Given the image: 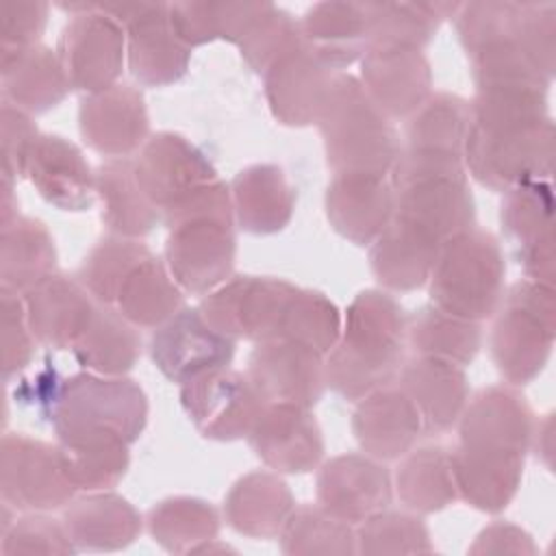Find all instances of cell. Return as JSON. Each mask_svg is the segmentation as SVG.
I'll return each mask as SVG.
<instances>
[{
    "label": "cell",
    "instance_id": "obj_19",
    "mask_svg": "<svg viewBox=\"0 0 556 556\" xmlns=\"http://www.w3.org/2000/svg\"><path fill=\"white\" fill-rule=\"evenodd\" d=\"M337 74L308 52L300 39L263 74L265 100L274 119L289 128L317 124Z\"/></svg>",
    "mask_w": 556,
    "mask_h": 556
},
{
    "label": "cell",
    "instance_id": "obj_25",
    "mask_svg": "<svg viewBox=\"0 0 556 556\" xmlns=\"http://www.w3.org/2000/svg\"><path fill=\"white\" fill-rule=\"evenodd\" d=\"M124 30L126 65L141 87H169L187 74L191 48L174 33L167 2H143Z\"/></svg>",
    "mask_w": 556,
    "mask_h": 556
},
{
    "label": "cell",
    "instance_id": "obj_56",
    "mask_svg": "<svg viewBox=\"0 0 556 556\" xmlns=\"http://www.w3.org/2000/svg\"><path fill=\"white\" fill-rule=\"evenodd\" d=\"M0 328H2V378L11 382L35 358L37 339L28 326L22 293L0 289Z\"/></svg>",
    "mask_w": 556,
    "mask_h": 556
},
{
    "label": "cell",
    "instance_id": "obj_58",
    "mask_svg": "<svg viewBox=\"0 0 556 556\" xmlns=\"http://www.w3.org/2000/svg\"><path fill=\"white\" fill-rule=\"evenodd\" d=\"M439 178H469L463 156L402 146L389 169V180L393 189L408 187L415 182H426V180H439Z\"/></svg>",
    "mask_w": 556,
    "mask_h": 556
},
{
    "label": "cell",
    "instance_id": "obj_61",
    "mask_svg": "<svg viewBox=\"0 0 556 556\" xmlns=\"http://www.w3.org/2000/svg\"><path fill=\"white\" fill-rule=\"evenodd\" d=\"M469 554H536L532 536L508 521H495L478 532Z\"/></svg>",
    "mask_w": 556,
    "mask_h": 556
},
{
    "label": "cell",
    "instance_id": "obj_52",
    "mask_svg": "<svg viewBox=\"0 0 556 556\" xmlns=\"http://www.w3.org/2000/svg\"><path fill=\"white\" fill-rule=\"evenodd\" d=\"M434 545L417 513L380 510L356 528V554H430Z\"/></svg>",
    "mask_w": 556,
    "mask_h": 556
},
{
    "label": "cell",
    "instance_id": "obj_10",
    "mask_svg": "<svg viewBox=\"0 0 556 556\" xmlns=\"http://www.w3.org/2000/svg\"><path fill=\"white\" fill-rule=\"evenodd\" d=\"M0 495L22 513H50L76 497L56 443L24 432H7L0 441Z\"/></svg>",
    "mask_w": 556,
    "mask_h": 556
},
{
    "label": "cell",
    "instance_id": "obj_33",
    "mask_svg": "<svg viewBox=\"0 0 556 556\" xmlns=\"http://www.w3.org/2000/svg\"><path fill=\"white\" fill-rule=\"evenodd\" d=\"M0 85L2 100L30 115L48 113L72 91L56 50L43 43L0 54Z\"/></svg>",
    "mask_w": 556,
    "mask_h": 556
},
{
    "label": "cell",
    "instance_id": "obj_1",
    "mask_svg": "<svg viewBox=\"0 0 556 556\" xmlns=\"http://www.w3.org/2000/svg\"><path fill=\"white\" fill-rule=\"evenodd\" d=\"M406 317L391 291H358L343 313L339 341L326 354V387L358 402L393 382L404 363Z\"/></svg>",
    "mask_w": 556,
    "mask_h": 556
},
{
    "label": "cell",
    "instance_id": "obj_29",
    "mask_svg": "<svg viewBox=\"0 0 556 556\" xmlns=\"http://www.w3.org/2000/svg\"><path fill=\"white\" fill-rule=\"evenodd\" d=\"M235 224L256 237L285 230L295 213L298 191L287 172L274 163L243 167L230 180Z\"/></svg>",
    "mask_w": 556,
    "mask_h": 556
},
{
    "label": "cell",
    "instance_id": "obj_57",
    "mask_svg": "<svg viewBox=\"0 0 556 556\" xmlns=\"http://www.w3.org/2000/svg\"><path fill=\"white\" fill-rule=\"evenodd\" d=\"M515 41L534 61V65L554 80L556 74V4L521 2Z\"/></svg>",
    "mask_w": 556,
    "mask_h": 556
},
{
    "label": "cell",
    "instance_id": "obj_23",
    "mask_svg": "<svg viewBox=\"0 0 556 556\" xmlns=\"http://www.w3.org/2000/svg\"><path fill=\"white\" fill-rule=\"evenodd\" d=\"M358 63L361 85L391 122L413 115L432 93V67L424 50L371 48Z\"/></svg>",
    "mask_w": 556,
    "mask_h": 556
},
{
    "label": "cell",
    "instance_id": "obj_21",
    "mask_svg": "<svg viewBox=\"0 0 556 556\" xmlns=\"http://www.w3.org/2000/svg\"><path fill=\"white\" fill-rule=\"evenodd\" d=\"M24 178L59 211L83 213L96 202V172L83 150L61 135L37 137L26 156Z\"/></svg>",
    "mask_w": 556,
    "mask_h": 556
},
{
    "label": "cell",
    "instance_id": "obj_51",
    "mask_svg": "<svg viewBox=\"0 0 556 556\" xmlns=\"http://www.w3.org/2000/svg\"><path fill=\"white\" fill-rule=\"evenodd\" d=\"M469 56V70L476 89L486 87H541L549 89L552 80L521 50L515 37L478 48Z\"/></svg>",
    "mask_w": 556,
    "mask_h": 556
},
{
    "label": "cell",
    "instance_id": "obj_42",
    "mask_svg": "<svg viewBox=\"0 0 556 556\" xmlns=\"http://www.w3.org/2000/svg\"><path fill=\"white\" fill-rule=\"evenodd\" d=\"M113 306L132 326L154 330L185 306V291L152 252L128 274Z\"/></svg>",
    "mask_w": 556,
    "mask_h": 556
},
{
    "label": "cell",
    "instance_id": "obj_49",
    "mask_svg": "<svg viewBox=\"0 0 556 556\" xmlns=\"http://www.w3.org/2000/svg\"><path fill=\"white\" fill-rule=\"evenodd\" d=\"M547 91L541 87H486L476 89L469 100L471 126L508 128L532 126L549 115Z\"/></svg>",
    "mask_w": 556,
    "mask_h": 556
},
{
    "label": "cell",
    "instance_id": "obj_44",
    "mask_svg": "<svg viewBox=\"0 0 556 556\" xmlns=\"http://www.w3.org/2000/svg\"><path fill=\"white\" fill-rule=\"evenodd\" d=\"M154 543L172 554H193L219 534L217 508L195 495H172L156 502L146 517Z\"/></svg>",
    "mask_w": 556,
    "mask_h": 556
},
{
    "label": "cell",
    "instance_id": "obj_20",
    "mask_svg": "<svg viewBox=\"0 0 556 556\" xmlns=\"http://www.w3.org/2000/svg\"><path fill=\"white\" fill-rule=\"evenodd\" d=\"M324 208L330 228L354 245H371L389 226L395 211V191L389 176L345 172L332 174Z\"/></svg>",
    "mask_w": 556,
    "mask_h": 556
},
{
    "label": "cell",
    "instance_id": "obj_8",
    "mask_svg": "<svg viewBox=\"0 0 556 556\" xmlns=\"http://www.w3.org/2000/svg\"><path fill=\"white\" fill-rule=\"evenodd\" d=\"M70 13L56 43V54L74 91L83 96L119 83L126 65V30L98 2H59Z\"/></svg>",
    "mask_w": 556,
    "mask_h": 556
},
{
    "label": "cell",
    "instance_id": "obj_11",
    "mask_svg": "<svg viewBox=\"0 0 556 556\" xmlns=\"http://www.w3.org/2000/svg\"><path fill=\"white\" fill-rule=\"evenodd\" d=\"M245 371L222 367L180 387V406L193 428L208 441L245 439L265 408Z\"/></svg>",
    "mask_w": 556,
    "mask_h": 556
},
{
    "label": "cell",
    "instance_id": "obj_32",
    "mask_svg": "<svg viewBox=\"0 0 556 556\" xmlns=\"http://www.w3.org/2000/svg\"><path fill=\"white\" fill-rule=\"evenodd\" d=\"M439 250L432 235L393 217L369 245V267L384 291H415L428 285Z\"/></svg>",
    "mask_w": 556,
    "mask_h": 556
},
{
    "label": "cell",
    "instance_id": "obj_39",
    "mask_svg": "<svg viewBox=\"0 0 556 556\" xmlns=\"http://www.w3.org/2000/svg\"><path fill=\"white\" fill-rule=\"evenodd\" d=\"M56 271V243L41 219L17 215L0 226V289L24 293Z\"/></svg>",
    "mask_w": 556,
    "mask_h": 556
},
{
    "label": "cell",
    "instance_id": "obj_14",
    "mask_svg": "<svg viewBox=\"0 0 556 556\" xmlns=\"http://www.w3.org/2000/svg\"><path fill=\"white\" fill-rule=\"evenodd\" d=\"M245 374L267 404L313 408L328 389L326 356L289 339L254 343Z\"/></svg>",
    "mask_w": 556,
    "mask_h": 556
},
{
    "label": "cell",
    "instance_id": "obj_18",
    "mask_svg": "<svg viewBox=\"0 0 556 556\" xmlns=\"http://www.w3.org/2000/svg\"><path fill=\"white\" fill-rule=\"evenodd\" d=\"M132 159L143 191L161 213L198 187L219 178L211 159L191 139L172 130L150 135Z\"/></svg>",
    "mask_w": 556,
    "mask_h": 556
},
{
    "label": "cell",
    "instance_id": "obj_53",
    "mask_svg": "<svg viewBox=\"0 0 556 556\" xmlns=\"http://www.w3.org/2000/svg\"><path fill=\"white\" fill-rule=\"evenodd\" d=\"M300 43V22L282 7L265 2L261 13L250 22L237 41L239 54L245 65L263 76L267 67L287 50Z\"/></svg>",
    "mask_w": 556,
    "mask_h": 556
},
{
    "label": "cell",
    "instance_id": "obj_62",
    "mask_svg": "<svg viewBox=\"0 0 556 556\" xmlns=\"http://www.w3.org/2000/svg\"><path fill=\"white\" fill-rule=\"evenodd\" d=\"M530 450L545 465V469L552 471V458H554V415L552 413L543 415L541 419L536 417Z\"/></svg>",
    "mask_w": 556,
    "mask_h": 556
},
{
    "label": "cell",
    "instance_id": "obj_45",
    "mask_svg": "<svg viewBox=\"0 0 556 556\" xmlns=\"http://www.w3.org/2000/svg\"><path fill=\"white\" fill-rule=\"evenodd\" d=\"M263 7L265 2L189 0L167 2V15L174 33L193 50L213 41H228L237 46Z\"/></svg>",
    "mask_w": 556,
    "mask_h": 556
},
{
    "label": "cell",
    "instance_id": "obj_28",
    "mask_svg": "<svg viewBox=\"0 0 556 556\" xmlns=\"http://www.w3.org/2000/svg\"><path fill=\"white\" fill-rule=\"evenodd\" d=\"M397 387L415 404L426 434H441L456 426L469 400L465 367L430 356L413 354L404 361L397 371Z\"/></svg>",
    "mask_w": 556,
    "mask_h": 556
},
{
    "label": "cell",
    "instance_id": "obj_12",
    "mask_svg": "<svg viewBox=\"0 0 556 556\" xmlns=\"http://www.w3.org/2000/svg\"><path fill=\"white\" fill-rule=\"evenodd\" d=\"M500 226L523 278L554 285L556 235L552 180H534L504 193Z\"/></svg>",
    "mask_w": 556,
    "mask_h": 556
},
{
    "label": "cell",
    "instance_id": "obj_47",
    "mask_svg": "<svg viewBox=\"0 0 556 556\" xmlns=\"http://www.w3.org/2000/svg\"><path fill=\"white\" fill-rule=\"evenodd\" d=\"M280 549L287 556H350L356 554V528L324 506L300 504L287 517L280 534Z\"/></svg>",
    "mask_w": 556,
    "mask_h": 556
},
{
    "label": "cell",
    "instance_id": "obj_24",
    "mask_svg": "<svg viewBox=\"0 0 556 556\" xmlns=\"http://www.w3.org/2000/svg\"><path fill=\"white\" fill-rule=\"evenodd\" d=\"M22 300L37 343L48 350H72L98 304L76 276L63 271H54L26 289Z\"/></svg>",
    "mask_w": 556,
    "mask_h": 556
},
{
    "label": "cell",
    "instance_id": "obj_9",
    "mask_svg": "<svg viewBox=\"0 0 556 556\" xmlns=\"http://www.w3.org/2000/svg\"><path fill=\"white\" fill-rule=\"evenodd\" d=\"M298 287L276 276H230L202 295L200 313L211 328L232 341L280 339L282 321Z\"/></svg>",
    "mask_w": 556,
    "mask_h": 556
},
{
    "label": "cell",
    "instance_id": "obj_13",
    "mask_svg": "<svg viewBox=\"0 0 556 556\" xmlns=\"http://www.w3.org/2000/svg\"><path fill=\"white\" fill-rule=\"evenodd\" d=\"M148 350L154 367L182 387L208 371L230 367L237 341L211 328L198 306H182L154 328Z\"/></svg>",
    "mask_w": 556,
    "mask_h": 556
},
{
    "label": "cell",
    "instance_id": "obj_41",
    "mask_svg": "<svg viewBox=\"0 0 556 556\" xmlns=\"http://www.w3.org/2000/svg\"><path fill=\"white\" fill-rule=\"evenodd\" d=\"M393 491L406 510L432 515L458 500L450 450L443 445L413 447L400 458Z\"/></svg>",
    "mask_w": 556,
    "mask_h": 556
},
{
    "label": "cell",
    "instance_id": "obj_40",
    "mask_svg": "<svg viewBox=\"0 0 556 556\" xmlns=\"http://www.w3.org/2000/svg\"><path fill=\"white\" fill-rule=\"evenodd\" d=\"M72 354L85 371L126 376L141 356V334L115 306L96 304L93 317Z\"/></svg>",
    "mask_w": 556,
    "mask_h": 556
},
{
    "label": "cell",
    "instance_id": "obj_5",
    "mask_svg": "<svg viewBox=\"0 0 556 556\" xmlns=\"http://www.w3.org/2000/svg\"><path fill=\"white\" fill-rule=\"evenodd\" d=\"M556 339V291L532 278L513 282L493 315L489 348L500 376L521 387L549 363Z\"/></svg>",
    "mask_w": 556,
    "mask_h": 556
},
{
    "label": "cell",
    "instance_id": "obj_17",
    "mask_svg": "<svg viewBox=\"0 0 556 556\" xmlns=\"http://www.w3.org/2000/svg\"><path fill=\"white\" fill-rule=\"evenodd\" d=\"M83 141L106 159L135 156L150 137L143 93L126 83L83 96L78 106Z\"/></svg>",
    "mask_w": 556,
    "mask_h": 556
},
{
    "label": "cell",
    "instance_id": "obj_22",
    "mask_svg": "<svg viewBox=\"0 0 556 556\" xmlns=\"http://www.w3.org/2000/svg\"><path fill=\"white\" fill-rule=\"evenodd\" d=\"M536 415L513 384H491L467 400L458 417V443L530 452Z\"/></svg>",
    "mask_w": 556,
    "mask_h": 556
},
{
    "label": "cell",
    "instance_id": "obj_37",
    "mask_svg": "<svg viewBox=\"0 0 556 556\" xmlns=\"http://www.w3.org/2000/svg\"><path fill=\"white\" fill-rule=\"evenodd\" d=\"M460 2H363L367 50H424L441 22L454 20Z\"/></svg>",
    "mask_w": 556,
    "mask_h": 556
},
{
    "label": "cell",
    "instance_id": "obj_59",
    "mask_svg": "<svg viewBox=\"0 0 556 556\" xmlns=\"http://www.w3.org/2000/svg\"><path fill=\"white\" fill-rule=\"evenodd\" d=\"M50 15L43 0H2L0 4V54L37 46Z\"/></svg>",
    "mask_w": 556,
    "mask_h": 556
},
{
    "label": "cell",
    "instance_id": "obj_38",
    "mask_svg": "<svg viewBox=\"0 0 556 556\" xmlns=\"http://www.w3.org/2000/svg\"><path fill=\"white\" fill-rule=\"evenodd\" d=\"M67 478L76 491H109L122 482L130 467V443L111 432L56 434Z\"/></svg>",
    "mask_w": 556,
    "mask_h": 556
},
{
    "label": "cell",
    "instance_id": "obj_6",
    "mask_svg": "<svg viewBox=\"0 0 556 556\" xmlns=\"http://www.w3.org/2000/svg\"><path fill=\"white\" fill-rule=\"evenodd\" d=\"M148 395L137 380L78 371L61 378L46 417L54 434L111 432L132 445L148 426Z\"/></svg>",
    "mask_w": 556,
    "mask_h": 556
},
{
    "label": "cell",
    "instance_id": "obj_26",
    "mask_svg": "<svg viewBox=\"0 0 556 556\" xmlns=\"http://www.w3.org/2000/svg\"><path fill=\"white\" fill-rule=\"evenodd\" d=\"M421 432V417L397 382H389L356 402L352 434L365 454L382 463L400 460L415 447Z\"/></svg>",
    "mask_w": 556,
    "mask_h": 556
},
{
    "label": "cell",
    "instance_id": "obj_36",
    "mask_svg": "<svg viewBox=\"0 0 556 556\" xmlns=\"http://www.w3.org/2000/svg\"><path fill=\"white\" fill-rule=\"evenodd\" d=\"M96 198L100 217L111 235L141 239L163 222L159 206L143 191L135 159H106L96 169Z\"/></svg>",
    "mask_w": 556,
    "mask_h": 556
},
{
    "label": "cell",
    "instance_id": "obj_15",
    "mask_svg": "<svg viewBox=\"0 0 556 556\" xmlns=\"http://www.w3.org/2000/svg\"><path fill=\"white\" fill-rule=\"evenodd\" d=\"M317 504L330 515L358 526L389 508L393 480L382 460L365 452H348L324 460L315 478Z\"/></svg>",
    "mask_w": 556,
    "mask_h": 556
},
{
    "label": "cell",
    "instance_id": "obj_43",
    "mask_svg": "<svg viewBox=\"0 0 556 556\" xmlns=\"http://www.w3.org/2000/svg\"><path fill=\"white\" fill-rule=\"evenodd\" d=\"M406 345L415 356L467 367L482 348V324L426 304L406 317Z\"/></svg>",
    "mask_w": 556,
    "mask_h": 556
},
{
    "label": "cell",
    "instance_id": "obj_60",
    "mask_svg": "<svg viewBox=\"0 0 556 556\" xmlns=\"http://www.w3.org/2000/svg\"><path fill=\"white\" fill-rule=\"evenodd\" d=\"M41 132L33 115L2 100L0 106V146H2V176L24 178L26 156Z\"/></svg>",
    "mask_w": 556,
    "mask_h": 556
},
{
    "label": "cell",
    "instance_id": "obj_16",
    "mask_svg": "<svg viewBox=\"0 0 556 556\" xmlns=\"http://www.w3.org/2000/svg\"><path fill=\"white\" fill-rule=\"evenodd\" d=\"M256 458L276 473H308L324 460V434L311 408L265 404L245 437Z\"/></svg>",
    "mask_w": 556,
    "mask_h": 556
},
{
    "label": "cell",
    "instance_id": "obj_27",
    "mask_svg": "<svg viewBox=\"0 0 556 556\" xmlns=\"http://www.w3.org/2000/svg\"><path fill=\"white\" fill-rule=\"evenodd\" d=\"M450 458L458 500L471 508L497 515L515 500L523 478L526 454L458 443Z\"/></svg>",
    "mask_w": 556,
    "mask_h": 556
},
{
    "label": "cell",
    "instance_id": "obj_30",
    "mask_svg": "<svg viewBox=\"0 0 556 556\" xmlns=\"http://www.w3.org/2000/svg\"><path fill=\"white\" fill-rule=\"evenodd\" d=\"M63 526L78 552H117L143 530L139 510L115 491H91L63 508Z\"/></svg>",
    "mask_w": 556,
    "mask_h": 556
},
{
    "label": "cell",
    "instance_id": "obj_31",
    "mask_svg": "<svg viewBox=\"0 0 556 556\" xmlns=\"http://www.w3.org/2000/svg\"><path fill=\"white\" fill-rule=\"evenodd\" d=\"M393 191V217L426 230L439 243L471 228L476 222V200L469 178L426 180Z\"/></svg>",
    "mask_w": 556,
    "mask_h": 556
},
{
    "label": "cell",
    "instance_id": "obj_46",
    "mask_svg": "<svg viewBox=\"0 0 556 556\" xmlns=\"http://www.w3.org/2000/svg\"><path fill=\"white\" fill-rule=\"evenodd\" d=\"M469 122V100L452 91H432L419 109L406 117L404 148L463 156Z\"/></svg>",
    "mask_w": 556,
    "mask_h": 556
},
{
    "label": "cell",
    "instance_id": "obj_50",
    "mask_svg": "<svg viewBox=\"0 0 556 556\" xmlns=\"http://www.w3.org/2000/svg\"><path fill=\"white\" fill-rule=\"evenodd\" d=\"M341 328L343 313L324 291L298 287L287 308L280 339L304 343L326 356L339 341Z\"/></svg>",
    "mask_w": 556,
    "mask_h": 556
},
{
    "label": "cell",
    "instance_id": "obj_63",
    "mask_svg": "<svg viewBox=\"0 0 556 556\" xmlns=\"http://www.w3.org/2000/svg\"><path fill=\"white\" fill-rule=\"evenodd\" d=\"M15 178L11 176H2V198H0V226L9 224L11 219H15L17 213V195H15Z\"/></svg>",
    "mask_w": 556,
    "mask_h": 556
},
{
    "label": "cell",
    "instance_id": "obj_48",
    "mask_svg": "<svg viewBox=\"0 0 556 556\" xmlns=\"http://www.w3.org/2000/svg\"><path fill=\"white\" fill-rule=\"evenodd\" d=\"M150 254L152 250L143 241L111 235L87 252L76 278L96 302L113 306L128 274Z\"/></svg>",
    "mask_w": 556,
    "mask_h": 556
},
{
    "label": "cell",
    "instance_id": "obj_35",
    "mask_svg": "<svg viewBox=\"0 0 556 556\" xmlns=\"http://www.w3.org/2000/svg\"><path fill=\"white\" fill-rule=\"evenodd\" d=\"M300 22V39L332 72L358 63L367 52L363 2H315Z\"/></svg>",
    "mask_w": 556,
    "mask_h": 556
},
{
    "label": "cell",
    "instance_id": "obj_34",
    "mask_svg": "<svg viewBox=\"0 0 556 556\" xmlns=\"http://www.w3.org/2000/svg\"><path fill=\"white\" fill-rule=\"evenodd\" d=\"M295 508L289 484L276 471H250L224 497L226 523L250 539H276Z\"/></svg>",
    "mask_w": 556,
    "mask_h": 556
},
{
    "label": "cell",
    "instance_id": "obj_55",
    "mask_svg": "<svg viewBox=\"0 0 556 556\" xmlns=\"http://www.w3.org/2000/svg\"><path fill=\"white\" fill-rule=\"evenodd\" d=\"M0 552L9 554H76L63 521L48 513H26L0 536Z\"/></svg>",
    "mask_w": 556,
    "mask_h": 556
},
{
    "label": "cell",
    "instance_id": "obj_2",
    "mask_svg": "<svg viewBox=\"0 0 556 556\" xmlns=\"http://www.w3.org/2000/svg\"><path fill=\"white\" fill-rule=\"evenodd\" d=\"M163 261L185 293L206 295L232 276L237 258L230 185L222 178L198 187L163 213Z\"/></svg>",
    "mask_w": 556,
    "mask_h": 556
},
{
    "label": "cell",
    "instance_id": "obj_4",
    "mask_svg": "<svg viewBox=\"0 0 556 556\" xmlns=\"http://www.w3.org/2000/svg\"><path fill=\"white\" fill-rule=\"evenodd\" d=\"M430 304L471 321L495 315L506 291V258L500 239L471 226L441 243L428 278Z\"/></svg>",
    "mask_w": 556,
    "mask_h": 556
},
{
    "label": "cell",
    "instance_id": "obj_54",
    "mask_svg": "<svg viewBox=\"0 0 556 556\" xmlns=\"http://www.w3.org/2000/svg\"><path fill=\"white\" fill-rule=\"evenodd\" d=\"M519 11L521 2H460V9L452 22L463 50L471 54L482 46L515 37Z\"/></svg>",
    "mask_w": 556,
    "mask_h": 556
},
{
    "label": "cell",
    "instance_id": "obj_3",
    "mask_svg": "<svg viewBox=\"0 0 556 556\" xmlns=\"http://www.w3.org/2000/svg\"><path fill=\"white\" fill-rule=\"evenodd\" d=\"M317 128L332 174L389 176L402 148L391 119L371 102L358 76L339 72L326 96Z\"/></svg>",
    "mask_w": 556,
    "mask_h": 556
},
{
    "label": "cell",
    "instance_id": "obj_7",
    "mask_svg": "<svg viewBox=\"0 0 556 556\" xmlns=\"http://www.w3.org/2000/svg\"><path fill=\"white\" fill-rule=\"evenodd\" d=\"M463 163L467 176L497 193L534 180H552L554 122L547 117L532 126L508 128H478L469 124Z\"/></svg>",
    "mask_w": 556,
    "mask_h": 556
}]
</instances>
